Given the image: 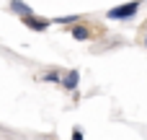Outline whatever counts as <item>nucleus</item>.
Masks as SVG:
<instances>
[{
    "instance_id": "4",
    "label": "nucleus",
    "mask_w": 147,
    "mask_h": 140,
    "mask_svg": "<svg viewBox=\"0 0 147 140\" xmlns=\"http://www.w3.org/2000/svg\"><path fill=\"white\" fill-rule=\"evenodd\" d=\"M70 34H72V39H78V42L93 39V29H90L88 23H75V26H70Z\"/></svg>"
},
{
    "instance_id": "8",
    "label": "nucleus",
    "mask_w": 147,
    "mask_h": 140,
    "mask_svg": "<svg viewBox=\"0 0 147 140\" xmlns=\"http://www.w3.org/2000/svg\"><path fill=\"white\" fill-rule=\"evenodd\" d=\"M70 140H85V132H83L80 127H72V135H70Z\"/></svg>"
},
{
    "instance_id": "5",
    "label": "nucleus",
    "mask_w": 147,
    "mask_h": 140,
    "mask_svg": "<svg viewBox=\"0 0 147 140\" xmlns=\"http://www.w3.org/2000/svg\"><path fill=\"white\" fill-rule=\"evenodd\" d=\"M8 10H10V13H16V16H21V18H26V16H31V13H34V10H31V5H26V3H21V0L8 3Z\"/></svg>"
},
{
    "instance_id": "1",
    "label": "nucleus",
    "mask_w": 147,
    "mask_h": 140,
    "mask_svg": "<svg viewBox=\"0 0 147 140\" xmlns=\"http://www.w3.org/2000/svg\"><path fill=\"white\" fill-rule=\"evenodd\" d=\"M137 10H140V3H121V5H114L106 13V18L109 21H129L137 16Z\"/></svg>"
},
{
    "instance_id": "7",
    "label": "nucleus",
    "mask_w": 147,
    "mask_h": 140,
    "mask_svg": "<svg viewBox=\"0 0 147 140\" xmlns=\"http://www.w3.org/2000/svg\"><path fill=\"white\" fill-rule=\"evenodd\" d=\"M41 83H52V86H59V81H62V73L59 70H47L41 78H39Z\"/></svg>"
},
{
    "instance_id": "6",
    "label": "nucleus",
    "mask_w": 147,
    "mask_h": 140,
    "mask_svg": "<svg viewBox=\"0 0 147 140\" xmlns=\"http://www.w3.org/2000/svg\"><path fill=\"white\" fill-rule=\"evenodd\" d=\"M49 23H54V26H75V23H83V16H57V18H49Z\"/></svg>"
},
{
    "instance_id": "2",
    "label": "nucleus",
    "mask_w": 147,
    "mask_h": 140,
    "mask_svg": "<svg viewBox=\"0 0 147 140\" xmlns=\"http://www.w3.org/2000/svg\"><path fill=\"white\" fill-rule=\"evenodd\" d=\"M23 21V26L26 29H31V31H36V34H41V31H47L52 23H49V18H41V16H36V13H31V16H26V18H21Z\"/></svg>"
},
{
    "instance_id": "3",
    "label": "nucleus",
    "mask_w": 147,
    "mask_h": 140,
    "mask_svg": "<svg viewBox=\"0 0 147 140\" xmlns=\"http://www.w3.org/2000/svg\"><path fill=\"white\" fill-rule=\"evenodd\" d=\"M59 86L65 88V91H70V94H75L78 91V86H80V70H67L65 75H62V81H59Z\"/></svg>"
}]
</instances>
